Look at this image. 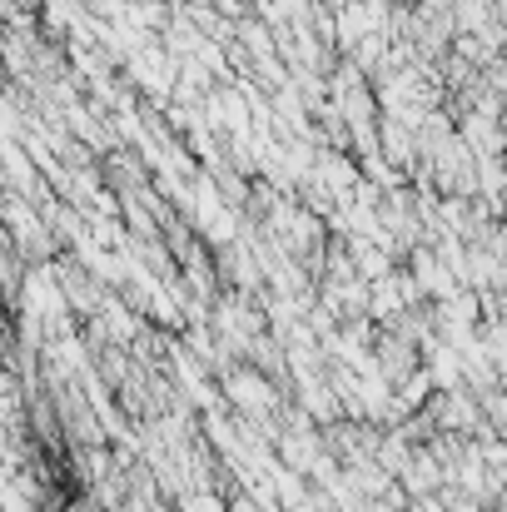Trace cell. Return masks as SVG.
<instances>
[{"mask_svg":"<svg viewBox=\"0 0 507 512\" xmlns=\"http://www.w3.org/2000/svg\"><path fill=\"white\" fill-rule=\"evenodd\" d=\"M463 20H473V0L463 5ZM478 30H488V15H483V5H478Z\"/></svg>","mask_w":507,"mask_h":512,"instance_id":"6da1fadb","label":"cell"}]
</instances>
